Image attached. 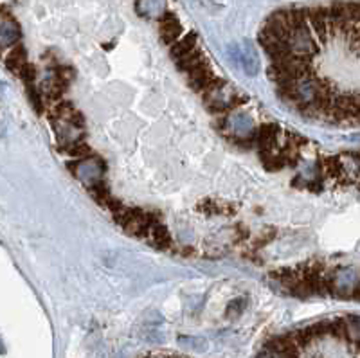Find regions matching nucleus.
Returning <instances> with one entry per match:
<instances>
[{"instance_id": "20e7f679", "label": "nucleus", "mask_w": 360, "mask_h": 358, "mask_svg": "<svg viewBox=\"0 0 360 358\" xmlns=\"http://www.w3.org/2000/svg\"><path fill=\"white\" fill-rule=\"evenodd\" d=\"M319 164L322 168L328 178H333V180H342L346 177V168H344L342 162V155H333V157H324V159L319 160Z\"/></svg>"}, {"instance_id": "9d476101", "label": "nucleus", "mask_w": 360, "mask_h": 358, "mask_svg": "<svg viewBox=\"0 0 360 358\" xmlns=\"http://www.w3.org/2000/svg\"><path fill=\"white\" fill-rule=\"evenodd\" d=\"M88 191H90V194H92V198H94L98 203H103V205H107L108 200L112 198L107 184L101 182V180L96 182V184H92V186H88Z\"/></svg>"}, {"instance_id": "ddd939ff", "label": "nucleus", "mask_w": 360, "mask_h": 358, "mask_svg": "<svg viewBox=\"0 0 360 358\" xmlns=\"http://www.w3.org/2000/svg\"><path fill=\"white\" fill-rule=\"evenodd\" d=\"M20 76H22V79L26 81V85H35V79H36V70H35V67L33 65H29L27 63L24 69H22V72H20Z\"/></svg>"}, {"instance_id": "6e6552de", "label": "nucleus", "mask_w": 360, "mask_h": 358, "mask_svg": "<svg viewBox=\"0 0 360 358\" xmlns=\"http://www.w3.org/2000/svg\"><path fill=\"white\" fill-rule=\"evenodd\" d=\"M6 65H8V69H11L15 74H20L22 69L27 65L26 49L22 47V45H17V47L8 54V58H6Z\"/></svg>"}, {"instance_id": "1a4fd4ad", "label": "nucleus", "mask_w": 360, "mask_h": 358, "mask_svg": "<svg viewBox=\"0 0 360 358\" xmlns=\"http://www.w3.org/2000/svg\"><path fill=\"white\" fill-rule=\"evenodd\" d=\"M240 60L245 72L249 74V76H254V74L257 72V58H256V52H254L252 43H250L249 40L245 42V51L240 52Z\"/></svg>"}, {"instance_id": "2eb2a0df", "label": "nucleus", "mask_w": 360, "mask_h": 358, "mask_svg": "<svg viewBox=\"0 0 360 358\" xmlns=\"http://www.w3.org/2000/svg\"><path fill=\"white\" fill-rule=\"evenodd\" d=\"M256 358H278V356H276V354L274 353H270V351H261V353H259V354H257V356Z\"/></svg>"}, {"instance_id": "9b49d317", "label": "nucleus", "mask_w": 360, "mask_h": 358, "mask_svg": "<svg viewBox=\"0 0 360 358\" xmlns=\"http://www.w3.org/2000/svg\"><path fill=\"white\" fill-rule=\"evenodd\" d=\"M0 38L4 40V43H15L20 38V31H18L17 26L2 24V26H0Z\"/></svg>"}, {"instance_id": "f03ea898", "label": "nucleus", "mask_w": 360, "mask_h": 358, "mask_svg": "<svg viewBox=\"0 0 360 358\" xmlns=\"http://www.w3.org/2000/svg\"><path fill=\"white\" fill-rule=\"evenodd\" d=\"M278 135H279L278 125L259 126L256 135H254V143H256L259 153H272V150L278 146Z\"/></svg>"}, {"instance_id": "39448f33", "label": "nucleus", "mask_w": 360, "mask_h": 358, "mask_svg": "<svg viewBox=\"0 0 360 358\" xmlns=\"http://www.w3.org/2000/svg\"><path fill=\"white\" fill-rule=\"evenodd\" d=\"M197 42H198L197 33H188V35H186L184 38H180L178 42L173 43V47H171L173 58H175V60L178 61L180 58H184L186 54L193 52L195 49H197Z\"/></svg>"}, {"instance_id": "f257e3e1", "label": "nucleus", "mask_w": 360, "mask_h": 358, "mask_svg": "<svg viewBox=\"0 0 360 358\" xmlns=\"http://www.w3.org/2000/svg\"><path fill=\"white\" fill-rule=\"evenodd\" d=\"M306 18H308V26L312 35L317 38V42L321 45H324L330 38L331 31L330 24H328V9L326 8H310L306 9Z\"/></svg>"}, {"instance_id": "423d86ee", "label": "nucleus", "mask_w": 360, "mask_h": 358, "mask_svg": "<svg viewBox=\"0 0 360 358\" xmlns=\"http://www.w3.org/2000/svg\"><path fill=\"white\" fill-rule=\"evenodd\" d=\"M229 125L232 126V130H234V134L238 135V139H247L254 130L252 119H250L247 113H240V115L231 117V119H229Z\"/></svg>"}, {"instance_id": "f8f14e48", "label": "nucleus", "mask_w": 360, "mask_h": 358, "mask_svg": "<svg viewBox=\"0 0 360 358\" xmlns=\"http://www.w3.org/2000/svg\"><path fill=\"white\" fill-rule=\"evenodd\" d=\"M245 304H247L245 299H234V301L229 302V306H227V317L229 319H236L238 315H241Z\"/></svg>"}, {"instance_id": "4468645a", "label": "nucleus", "mask_w": 360, "mask_h": 358, "mask_svg": "<svg viewBox=\"0 0 360 358\" xmlns=\"http://www.w3.org/2000/svg\"><path fill=\"white\" fill-rule=\"evenodd\" d=\"M349 297L355 299V301H360V281L351 288V292H349Z\"/></svg>"}, {"instance_id": "0eeeda50", "label": "nucleus", "mask_w": 360, "mask_h": 358, "mask_svg": "<svg viewBox=\"0 0 360 358\" xmlns=\"http://www.w3.org/2000/svg\"><path fill=\"white\" fill-rule=\"evenodd\" d=\"M150 242L153 247H157V249H160V251H164V249H169L171 247V236H169V232H167V229L164 227L162 223L155 225L153 229L150 230Z\"/></svg>"}, {"instance_id": "dca6fc26", "label": "nucleus", "mask_w": 360, "mask_h": 358, "mask_svg": "<svg viewBox=\"0 0 360 358\" xmlns=\"http://www.w3.org/2000/svg\"><path fill=\"white\" fill-rule=\"evenodd\" d=\"M0 353H4V347H2V342H0Z\"/></svg>"}, {"instance_id": "7ed1b4c3", "label": "nucleus", "mask_w": 360, "mask_h": 358, "mask_svg": "<svg viewBox=\"0 0 360 358\" xmlns=\"http://www.w3.org/2000/svg\"><path fill=\"white\" fill-rule=\"evenodd\" d=\"M160 24V38L164 43H175V40L182 35V26H180L178 18L171 13V11H164L162 17L159 20Z\"/></svg>"}]
</instances>
